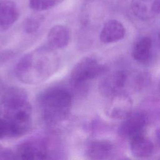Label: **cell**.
<instances>
[{
	"label": "cell",
	"instance_id": "cell-18",
	"mask_svg": "<svg viewBox=\"0 0 160 160\" xmlns=\"http://www.w3.org/2000/svg\"><path fill=\"white\" fill-rule=\"evenodd\" d=\"M10 138L8 124L4 118L0 117V139Z\"/></svg>",
	"mask_w": 160,
	"mask_h": 160
},
{
	"label": "cell",
	"instance_id": "cell-8",
	"mask_svg": "<svg viewBox=\"0 0 160 160\" xmlns=\"http://www.w3.org/2000/svg\"><path fill=\"white\" fill-rule=\"evenodd\" d=\"M131 9L141 21L152 19L160 14V0H131Z\"/></svg>",
	"mask_w": 160,
	"mask_h": 160
},
{
	"label": "cell",
	"instance_id": "cell-23",
	"mask_svg": "<svg viewBox=\"0 0 160 160\" xmlns=\"http://www.w3.org/2000/svg\"><path fill=\"white\" fill-rule=\"evenodd\" d=\"M159 90H160V84H159Z\"/></svg>",
	"mask_w": 160,
	"mask_h": 160
},
{
	"label": "cell",
	"instance_id": "cell-9",
	"mask_svg": "<svg viewBox=\"0 0 160 160\" xmlns=\"http://www.w3.org/2000/svg\"><path fill=\"white\" fill-rule=\"evenodd\" d=\"M127 76L123 71H116L107 75L101 79L99 84V90L101 94L110 98L121 91L124 86Z\"/></svg>",
	"mask_w": 160,
	"mask_h": 160
},
{
	"label": "cell",
	"instance_id": "cell-12",
	"mask_svg": "<svg viewBox=\"0 0 160 160\" xmlns=\"http://www.w3.org/2000/svg\"><path fill=\"white\" fill-rule=\"evenodd\" d=\"M48 41L52 48H64L69 42L70 31L65 26L55 25L51 28L48 34Z\"/></svg>",
	"mask_w": 160,
	"mask_h": 160
},
{
	"label": "cell",
	"instance_id": "cell-1",
	"mask_svg": "<svg viewBox=\"0 0 160 160\" xmlns=\"http://www.w3.org/2000/svg\"><path fill=\"white\" fill-rule=\"evenodd\" d=\"M59 60L51 46L40 47L23 56L17 62L15 74L22 82L41 83L53 75L58 69Z\"/></svg>",
	"mask_w": 160,
	"mask_h": 160
},
{
	"label": "cell",
	"instance_id": "cell-15",
	"mask_svg": "<svg viewBox=\"0 0 160 160\" xmlns=\"http://www.w3.org/2000/svg\"><path fill=\"white\" fill-rule=\"evenodd\" d=\"M152 48V40L149 36H143L134 43L132 56L134 59L141 63L146 62L150 58Z\"/></svg>",
	"mask_w": 160,
	"mask_h": 160
},
{
	"label": "cell",
	"instance_id": "cell-19",
	"mask_svg": "<svg viewBox=\"0 0 160 160\" xmlns=\"http://www.w3.org/2000/svg\"><path fill=\"white\" fill-rule=\"evenodd\" d=\"M155 139L158 146L160 148V128L156 131Z\"/></svg>",
	"mask_w": 160,
	"mask_h": 160
},
{
	"label": "cell",
	"instance_id": "cell-22",
	"mask_svg": "<svg viewBox=\"0 0 160 160\" xmlns=\"http://www.w3.org/2000/svg\"><path fill=\"white\" fill-rule=\"evenodd\" d=\"M85 1H96V0H85Z\"/></svg>",
	"mask_w": 160,
	"mask_h": 160
},
{
	"label": "cell",
	"instance_id": "cell-13",
	"mask_svg": "<svg viewBox=\"0 0 160 160\" xmlns=\"http://www.w3.org/2000/svg\"><path fill=\"white\" fill-rule=\"evenodd\" d=\"M113 144L104 140L94 141L89 143L86 149V155L91 159H105L113 153Z\"/></svg>",
	"mask_w": 160,
	"mask_h": 160
},
{
	"label": "cell",
	"instance_id": "cell-2",
	"mask_svg": "<svg viewBox=\"0 0 160 160\" xmlns=\"http://www.w3.org/2000/svg\"><path fill=\"white\" fill-rule=\"evenodd\" d=\"M71 93L61 88H51L39 96L38 102L42 119L50 124H56L67 119L72 107Z\"/></svg>",
	"mask_w": 160,
	"mask_h": 160
},
{
	"label": "cell",
	"instance_id": "cell-20",
	"mask_svg": "<svg viewBox=\"0 0 160 160\" xmlns=\"http://www.w3.org/2000/svg\"><path fill=\"white\" fill-rule=\"evenodd\" d=\"M158 40L159 45V46H160V30H159V32H158Z\"/></svg>",
	"mask_w": 160,
	"mask_h": 160
},
{
	"label": "cell",
	"instance_id": "cell-3",
	"mask_svg": "<svg viewBox=\"0 0 160 160\" xmlns=\"http://www.w3.org/2000/svg\"><path fill=\"white\" fill-rule=\"evenodd\" d=\"M0 109L6 119H18L31 117V106L26 92L22 88L10 87L2 91Z\"/></svg>",
	"mask_w": 160,
	"mask_h": 160
},
{
	"label": "cell",
	"instance_id": "cell-6",
	"mask_svg": "<svg viewBox=\"0 0 160 160\" xmlns=\"http://www.w3.org/2000/svg\"><path fill=\"white\" fill-rule=\"evenodd\" d=\"M149 122V115L144 111L131 112L120 125L118 129L119 136L131 139L135 136L144 134V131Z\"/></svg>",
	"mask_w": 160,
	"mask_h": 160
},
{
	"label": "cell",
	"instance_id": "cell-4",
	"mask_svg": "<svg viewBox=\"0 0 160 160\" xmlns=\"http://www.w3.org/2000/svg\"><path fill=\"white\" fill-rule=\"evenodd\" d=\"M106 67L93 57L86 56L79 60L72 68L70 83L76 89H84L88 81L103 74Z\"/></svg>",
	"mask_w": 160,
	"mask_h": 160
},
{
	"label": "cell",
	"instance_id": "cell-16",
	"mask_svg": "<svg viewBox=\"0 0 160 160\" xmlns=\"http://www.w3.org/2000/svg\"><path fill=\"white\" fill-rule=\"evenodd\" d=\"M44 16L41 14H32L28 16L23 22V28L28 34L37 31L44 21Z\"/></svg>",
	"mask_w": 160,
	"mask_h": 160
},
{
	"label": "cell",
	"instance_id": "cell-21",
	"mask_svg": "<svg viewBox=\"0 0 160 160\" xmlns=\"http://www.w3.org/2000/svg\"><path fill=\"white\" fill-rule=\"evenodd\" d=\"M63 1H64V0H57V2H58V4H59V3H61V2H62Z\"/></svg>",
	"mask_w": 160,
	"mask_h": 160
},
{
	"label": "cell",
	"instance_id": "cell-7",
	"mask_svg": "<svg viewBox=\"0 0 160 160\" xmlns=\"http://www.w3.org/2000/svg\"><path fill=\"white\" fill-rule=\"evenodd\" d=\"M132 101L131 97L121 91L110 97L106 107V113L114 119H124L131 112Z\"/></svg>",
	"mask_w": 160,
	"mask_h": 160
},
{
	"label": "cell",
	"instance_id": "cell-5",
	"mask_svg": "<svg viewBox=\"0 0 160 160\" xmlns=\"http://www.w3.org/2000/svg\"><path fill=\"white\" fill-rule=\"evenodd\" d=\"M15 155L16 158L22 159H49L48 140L38 138L22 142L18 145Z\"/></svg>",
	"mask_w": 160,
	"mask_h": 160
},
{
	"label": "cell",
	"instance_id": "cell-10",
	"mask_svg": "<svg viewBox=\"0 0 160 160\" xmlns=\"http://www.w3.org/2000/svg\"><path fill=\"white\" fill-rule=\"evenodd\" d=\"M126 34L124 25L116 19H110L103 26L99 35L100 40L104 44L118 42L122 39Z\"/></svg>",
	"mask_w": 160,
	"mask_h": 160
},
{
	"label": "cell",
	"instance_id": "cell-14",
	"mask_svg": "<svg viewBox=\"0 0 160 160\" xmlns=\"http://www.w3.org/2000/svg\"><path fill=\"white\" fill-rule=\"evenodd\" d=\"M130 148L131 152L134 157L147 158L152 153L154 144L148 138L142 134L130 139Z\"/></svg>",
	"mask_w": 160,
	"mask_h": 160
},
{
	"label": "cell",
	"instance_id": "cell-17",
	"mask_svg": "<svg viewBox=\"0 0 160 160\" xmlns=\"http://www.w3.org/2000/svg\"><path fill=\"white\" fill-rule=\"evenodd\" d=\"M30 8L40 12L49 9L58 4L57 0H28Z\"/></svg>",
	"mask_w": 160,
	"mask_h": 160
},
{
	"label": "cell",
	"instance_id": "cell-11",
	"mask_svg": "<svg viewBox=\"0 0 160 160\" xmlns=\"http://www.w3.org/2000/svg\"><path fill=\"white\" fill-rule=\"evenodd\" d=\"M19 16L18 8L14 2L0 1V31L8 30L18 19Z\"/></svg>",
	"mask_w": 160,
	"mask_h": 160
}]
</instances>
